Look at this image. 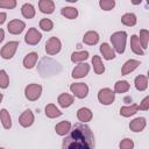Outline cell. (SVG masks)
<instances>
[{"label": "cell", "mask_w": 149, "mask_h": 149, "mask_svg": "<svg viewBox=\"0 0 149 149\" xmlns=\"http://www.w3.org/2000/svg\"><path fill=\"white\" fill-rule=\"evenodd\" d=\"M77 118L81 122H88L92 119V112H91V109H88L86 107H81L77 112Z\"/></svg>", "instance_id": "obj_17"}, {"label": "cell", "mask_w": 149, "mask_h": 149, "mask_svg": "<svg viewBox=\"0 0 149 149\" xmlns=\"http://www.w3.org/2000/svg\"><path fill=\"white\" fill-rule=\"evenodd\" d=\"M147 86H148V78L146 76L140 74V76H137L135 78V87H136V90L144 91L147 88Z\"/></svg>", "instance_id": "obj_28"}, {"label": "cell", "mask_w": 149, "mask_h": 149, "mask_svg": "<svg viewBox=\"0 0 149 149\" xmlns=\"http://www.w3.org/2000/svg\"><path fill=\"white\" fill-rule=\"evenodd\" d=\"M21 13L26 19H33L35 16V8L31 3H24L21 7Z\"/></svg>", "instance_id": "obj_26"}, {"label": "cell", "mask_w": 149, "mask_h": 149, "mask_svg": "<svg viewBox=\"0 0 149 149\" xmlns=\"http://www.w3.org/2000/svg\"><path fill=\"white\" fill-rule=\"evenodd\" d=\"M3 38H5V31H3L2 29H0V42H1Z\"/></svg>", "instance_id": "obj_40"}, {"label": "cell", "mask_w": 149, "mask_h": 149, "mask_svg": "<svg viewBox=\"0 0 149 149\" xmlns=\"http://www.w3.org/2000/svg\"><path fill=\"white\" fill-rule=\"evenodd\" d=\"M42 93V86L40 84H30L26 87L24 90V94H26V98L30 101H35L40 98Z\"/></svg>", "instance_id": "obj_3"}, {"label": "cell", "mask_w": 149, "mask_h": 149, "mask_svg": "<svg viewBox=\"0 0 149 149\" xmlns=\"http://www.w3.org/2000/svg\"><path fill=\"white\" fill-rule=\"evenodd\" d=\"M1 100H2V93H0V102H1Z\"/></svg>", "instance_id": "obj_41"}, {"label": "cell", "mask_w": 149, "mask_h": 149, "mask_svg": "<svg viewBox=\"0 0 149 149\" xmlns=\"http://www.w3.org/2000/svg\"><path fill=\"white\" fill-rule=\"evenodd\" d=\"M41 38H42L41 33L37 31V29H35V28H30V29L27 31L26 36H24L26 43H28V44H30V45L37 44V43L41 41Z\"/></svg>", "instance_id": "obj_8"}, {"label": "cell", "mask_w": 149, "mask_h": 149, "mask_svg": "<svg viewBox=\"0 0 149 149\" xmlns=\"http://www.w3.org/2000/svg\"><path fill=\"white\" fill-rule=\"evenodd\" d=\"M61 48H62V44H61V41L54 36V37H50L47 43H45V51L48 55H56L61 51Z\"/></svg>", "instance_id": "obj_4"}, {"label": "cell", "mask_w": 149, "mask_h": 149, "mask_svg": "<svg viewBox=\"0 0 149 149\" xmlns=\"http://www.w3.org/2000/svg\"><path fill=\"white\" fill-rule=\"evenodd\" d=\"M94 135L85 123H74L72 129L65 136L62 143V149H94Z\"/></svg>", "instance_id": "obj_1"}, {"label": "cell", "mask_w": 149, "mask_h": 149, "mask_svg": "<svg viewBox=\"0 0 149 149\" xmlns=\"http://www.w3.org/2000/svg\"><path fill=\"white\" fill-rule=\"evenodd\" d=\"M114 97H115V93L111 88H107V87L101 88L98 93V100L102 105H111L114 101Z\"/></svg>", "instance_id": "obj_6"}, {"label": "cell", "mask_w": 149, "mask_h": 149, "mask_svg": "<svg viewBox=\"0 0 149 149\" xmlns=\"http://www.w3.org/2000/svg\"><path fill=\"white\" fill-rule=\"evenodd\" d=\"M100 51H101V54H102V57H104L105 59H107V61L115 58V52H114L113 48H112L108 43H102V44L100 45Z\"/></svg>", "instance_id": "obj_15"}, {"label": "cell", "mask_w": 149, "mask_h": 149, "mask_svg": "<svg viewBox=\"0 0 149 149\" xmlns=\"http://www.w3.org/2000/svg\"><path fill=\"white\" fill-rule=\"evenodd\" d=\"M134 142L130 139H125L120 142V149H133Z\"/></svg>", "instance_id": "obj_37"}, {"label": "cell", "mask_w": 149, "mask_h": 149, "mask_svg": "<svg viewBox=\"0 0 149 149\" xmlns=\"http://www.w3.org/2000/svg\"><path fill=\"white\" fill-rule=\"evenodd\" d=\"M129 90V84L126 80H119L114 85V91L116 93H125Z\"/></svg>", "instance_id": "obj_31"}, {"label": "cell", "mask_w": 149, "mask_h": 149, "mask_svg": "<svg viewBox=\"0 0 149 149\" xmlns=\"http://www.w3.org/2000/svg\"><path fill=\"white\" fill-rule=\"evenodd\" d=\"M6 13H0V24H2L3 22H5V20H6Z\"/></svg>", "instance_id": "obj_39"}, {"label": "cell", "mask_w": 149, "mask_h": 149, "mask_svg": "<svg viewBox=\"0 0 149 149\" xmlns=\"http://www.w3.org/2000/svg\"><path fill=\"white\" fill-rule=\"evenodd\" d=\"M38 8L42 13L51 14L55 10V3L51 0H41L38 2Z\"/></svg>", "instance_id": "obj_12"}, {"label": "cell", "mask_w": 149, "mask_h": 149, "mask_svg": "<svg viewBox=\"0 0 149 149\" xmlns=\"http://www.w3.org/2000/svg\"><path fill=\"white\" fill-rule=\"evenodd\" d=\"M92 64H93L94 72H95L97 74H101V73L105 72V66H104V64H102V62H101V59H100L99 56H97V55L93 56V58H92Z\"/></svg>", "instance_id": "obj_25"}, {"label": "cell", "mask_w": 149, "mask_h": 149, "mask_svg": "<svg viewBox=\"0 0 149 149\" xmlns=\"http://www.w3.org/2000/svg\"><path fill=\"white\" fill-rule=\"evenodd\" d=\"M148 108H149V97H146V98L142 100V102L140 104L139 109H142V111H148Z\"/></svg>", "instance_id": "obj_38"}, {"label": "cell", "mask_w": 149, "mask_h": 149, "mask_svg": "<svg viewBox=\"0 0 149 149\" xmlns=\"http://www.w3.org/2000/svg\"><path fill=\"white\" fill-rule=\"evenodd\" d=\"M45 115L48 116V118H58V116H61L62 115V112L54 105V104H49V105H47V107H45Z\"/></svg>", "instance_id": "obj_27"}, {"label": "cell", "mask_w": 149, "mask_h": 149, "mask_svg": "<svg viewBox=\"0 0 149 149\" xmlns=\"http://www.w3.org/2000/svg\"><path fill=\"white\" fill-rule=\"evenodd\" d=\"M61 14L63 16H65L66 19L73 20V19H76L78 16V10L74 7H63L61 9Z\"/></svg>", "instance_id": "obj_24"}, {"label": "cell", "mask_w": 149, "mask_h": 149, "mask_svg": "<svg viewBox=\"0 0 149 149\" xmlns=\"http://www.w3.org/2000/svg\"><path fill=\"white\" fill-rule=\"evenodd\" d=\"M40 28H42L44 31H50L54 28V23L50 19H42L40 21Z\"/></svg>", "instance_id": "obj_34"}, {"label": "cell", "mask_w": 149, "mask_h": 149, "mask_svg": "<svg viewBox=\"0 0 149 149\" xmlns=\"http://www.w3.org/2000/svg\"><path fill=\"white\" fill-rule=\"evenodd\" d=\"M90 71V65L86 63H80L78 64L73 71H72V77L73 78H84Z\"/></svg>", "instance_id": "obj_10"}, {"label": "cell", "mask_w": 149, "mask_h": 149, "mask_svg": "<svg viewBox=\"0 0 149 149\" xmlns=\"http://www.w3.org/2000/svg\"><path fill=\"white\" fill-rule=\"evenodd\" d=\"M139 41H140V45L142 47L141 49L144 51V49L148 48V41H149V31L146 30V29H141L140 30V37H139Z\"/></svg>", "instance_id": "obj_29"}, {"label": "cell", "mask_w": 149, "mask_h": 149, "mask_svg": "<svg viewBox=\"0 0 149 149\" xmlns=\"http://www.w3.org/2000/svg\"><path fill=\"white\" fill-rule=\"evenodd\" d=\"M139 111V105L136 104H132L130 106H123L120 108V114L122 116H130L134 115L135 113H137Z\"/></svg>", "instance_id": "obj_22"}, {"label": "cell", "mask_w": 149, "mask_h": 149, "mask_svg": "<svg viewBox=\"0 0 149 149\" xmlns=\"http://www.w3.org/2000/svg\"><path fill=\"white\" fill-rule=\"evenodd\" d=\"M57 101H58V104H59L61 107L66 108V107H69V106L72 105V102H73V97L70 95V94H68V93H62V94L58 97V100H57Z\"/></svg>", "instance_id": "obj_19"}, {"label": "cell", "mask_w": 149, "mask_h": 149, "mask_svg": "<svg viewBox=\"0 0 149 149\" xmlns=\"http://www.w3.org/2000/svg\"><path fill=\"white\" fill-rule=\"evenodd\" d=\"M88 58V52L87 51H79V52H73L71 55V61L73 63H79Z\"/></svg>", "instance_id": "obj_32"}, {"label": "cell", "mask_w": 149, "mask_h": 149, "mask_svg": "<svg viewBox=\"0 0 149 149\" xmlns=\"http://www.w3.org/2000/svg\"><path fill=\"white\" fill-rule=\"evenodd\" d=\"M99 5L104 10H111L115 6V1L114 0H100Z\"/></svg>", "instance_id": "obj_35"}, {"label": "cell", "mask_w": 149, "mask_h": 149, "mask_svg": "<svg viewBox=\"0 0 149 149\" xmlns=\"http://www.w3.org/2000/svg\"><path fill=\"white\" fill-rule=\"evenodd\" d=\"M70 129H71V123H70L69 121H62V122L57 123L56 127H55L56 133H57L58 135H62V136L65 135L66 133H69Z\"/></svg>", "instance_id": "obj_23"}, {"label": "cell", "mask_w": 149, "mask_h": 149, "mask_svg": "<svg viewBox=\"0 0 149 149\" xmlns=\"http://www.w3.org/2000/svg\"><path fill=\"white\" fill-rule=\"evenodd\" d=\"M144 127H146V119L144 118H136L133 121H130V123H129L130 130H133L135 133L143 130Z\"/></svg>", "instance_id": "obj_14"}, {"label": "cell", "mask_w": 149, "mask_h": 149, "mask_svg": "<svg viewBox=\"0 0 149 149\" xmlns=\"http://www.w3.org/2000/svg\"><path fill=\"white\" fill-rule=\"evenodd\" d=\"M121 22H122L125 26L133 27V26L136 24V16H135L133 13H126V14L121 17Z\"/></svg>", "instance_id": "obj_30"}, {"label": "cell", "mask_w": 149, "mask_h": 149, "mask_svg": "<svg viewBox=\"0 0 149 149\" xmlns=\"http://www.w3.org/2000/svg\"><path fill=\"white\" fill-rule=\"evenodd\" d=\"M17 47H19V42H16V41H10V42L6 43L1 49V52H0L1 57L5 59H10L14 56Z\"/></svg>", "instance_id": "obj_5"}, {"label": "cell", "mask_w": 149, "mask_h": 149, "mask_svg": "<svg viewBox=\"0 0 149 149\" xmlns=\"http://www.w3.org/2000/svg\"><path fill=\"white\" fill-rule=\"evenodd\" d=\"M24 27H26V24H24V22L21 21V20H12V21H9V23L7 24L8 31H9L10 34H13V35H19V34H21V33L23 31Z\"/></svg>", "instance_id": "obj_9"}, {"label": "cell", "mask_w": 149, "mask_h": 149, "mask_svg": "<svg viewBox=\"0 0 149 149\" xmlns=\"http://www.w3.org/2000/svg\"><path fill=\"white\" fill-rule=\"evenodd\" d=\"M126 41H127L126 31H116V33L112 34V36H111V42H112L114 49L116 50V52H119V54H122L125 51Z\"/></svg>", "instance_id": "obj_2"}, {"label": "cell", "mask_w": 149, "mask_h": 149, "mask_svg": "<svg viewBox=\"0 0 149 149\" xmlns=\"http://www.w3.org/2000/svg\"><path fill=\"white\" fill-rule=\"evenodd\" d=\"M140 64H141L140 61H136V59H129V61H127V62L123 64L122 70H121V73H122L123 76H126V74L130 73L132 71H134Z\"/></svg>", "instance_id": "obj_13"}, {"label": "cell", "mask_w": 149, "mask_h": 149, "mask_svg": "<svg viewBox=\"0 0 149 149\" xmlns=\"http://www.w3.org/2000/svg\"><path fill=\"white\" fill-rule=\"evenodd\" d=\"M33 122H34V114L30 109L24 111L19 118V123L22 127H29L33 125Z\"/></svg>", "instance_id": "obj_11"}, {"label": "cell", "mask_w": 149, "mask_h": 149, "mask_svg": "<svg viewBox=\"0 0 149 149\" xmlns=\"http://www.w3.org/2000/svg\"><path fill=\"white\" fill-rule=\"evenodd\" d=\"M130 48H132L133 52H135L136 55H144V51L141 49V45H140V41H139V36L137 35H133L130 37Z\"/></svg>", "instance_id": "obj_21"}, {"label": "cell", "mask_w": 149, "mask_h": 149, "mask_svg": "<svg viewBox=\"0 0 149 149\" xmlns=\"http://www.w3.org/2000/svg\"><path fill=\"white\" fill-rule=\"evenodd\" d=\"M15 6H16V1L15 0H0V7H2V8L12 9Z\"/></svg>", "instance_id": "obj_36"}, {"label": "cell", "mask_w": 149, "mask_h": 149, "mask_svg": "<svg viewBox=\"0 0 149 149\" xmlns=\"http://www.w3.org/2000/svg\"><path fill=\"white\" fill-rule=\"evenodd\" d=\"M9 85V78L5 70H0V87L7 88Z\"/></svg>", "instance_id": "obj_33"}, {"label": "cell", "mask_w": 149, "mask_h": 149, "mask_svg": "<svg viewBox=\"0 0 149 149\" xmlns=\"http://www.w3.org/2000/svg\"><path fill=\"white\" fill-rule=\"evenodd\" d=\"M37 62V54L36 52H30L23 58V66L26 69H33Z\"/></svg>", "instance_id": "obj_18"}, {"label": "cell", "mask_w": 149, "mask_h": 149, "mask_svg": "<svg viewBox=\"0 0 149 149\" xmlns=\"http://www.w3.org/2000/svg\"><path fill=\"white\" fill-rule=\"evenodd\" d=\"M0 120H1V123L5 129H9L12 127V119H10V115L7 109L3 108L0 111Z\"/></svg>", "instance_id": "obj_20"}, {"label": "cell", "mask_w": 149, "mask_h": 149, "mask_svg": "<svg viewBox=\"0 0 149 149\" xmlns=\"http://www.w3.org/2000/svg\"><path fill=\"white\" fill-rule=\"evenodd\" d=\"M70 90L79 99L85 98L87 95V93H88V86L86 84H84V83H74V84H71Z\"/></svg>", "instance_id": "obj_7"}, {"label": "cell", "mask_w": 149, "mask_h": 149, "mask_svg": "<svg viewBox=\"0 0 149 149\" xmlns=\"http://www.w3.org/2000/svg\"><path fill=\"white\" fill-rule=\"evenodd\" d=\"M0 149H3V148H0Z\"/></svg>", "instance_id": "obj_42"}, {"label": "cell", "mask_w": 149, "mask_h": 149, "mask_svg": "<svg viewBox=\"0 0 149 149\" xmlns=\"http://www.w3.org/2000/svg\"><path fill=\"white\" fill-rule=\"evenodd\" d=\"M83 42L86 43V44H88V45L97 44L99 42V35H98V33L97 31H92V30L91 31H87L84 35V37H83Z\"/></svg>", "instance_id": "obj_16"}]
</instances>
